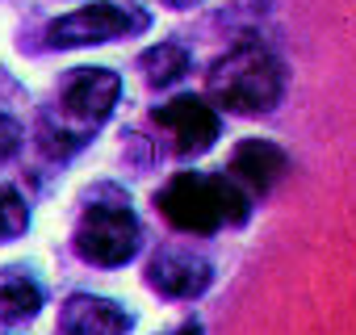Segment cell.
Segmentation results:
<instances>
[{
    "label": "cell",
    "instance_id": "4fadbf2b",
    "mask_svg": "<svg viewBox=\"0 0 356 335\" xmlns=\"http://www.w3.org/2000/svg\"><path fill=\"white\" fill-rule=\"evenodd\" d=\"M22 126L13 122V117H5V113H0V163H5V159H13L17 151H22Z\"/></svg>",
    "mask_w": 356,
    "mask_h": 335
},
{
    "label": "cell",
    "instance_id": "7a4b0ae2",
    "mask_svg": "<svg viewBox=\"0 0 356 335\" xmlns=\"http://www.w3.org/2000/svg\"><path fill=\"white\" fill-rule=\"evenodd\" d=\"M252 193L231 172H176L155 193V210L168 227L185 235H214L227 227H243L252 214Z\"/></svg>",
    "mask_w": 356,
    "mask_h": 335
},
{
    "label": "cell",
    "instance_id": "5bb4252c",
    "mask_svg": "<svg viewBox=\"0 0 356 335\" xmlns=\"http://www.w3.org/2000/svg\"><path fill=\"white\" fill-rule=\"evenodd\" d=\"M172 335H202V322H185V327H176Z\"/></svg>",
    "mask_w": 356,
    "mask_h": 335
},
{
    "label": "cell",
    "instance_id": "9c48e42d",
    "mask_svg": "<svg viewBox=\"0 0 356 335\" xmlns=\"http://www.w3.org/2000/svg\"><path fill=\"white\" fill-rule=\"evenodd\" d=\"M130 314L101 293H72L59 306V335H126Z\"/></svg>",
    "mask_w": 356,
    "mask_h": 335
},
{
    "label": "cell",
    "instance_id": "52a82bcc",
    "mask_svg": "<svg viewBox=\"0 0 356 335\" xmlns=\"http://www.w3.org/2000/svg\"><path fill=\"white\" fill-rule=\"evenodd\" d=\"M210 281H214V264L189 243H163L147 264V285L176 302L202 297L210 289Z\"/></svg>",
    "mask_w": 356,
    "mask_h": 335
},
{
    "label": "cell",
    "instance_id": "8fae6325",
    "mask_svg": "<svg viewBox=\"0 0 356 335\" xmlns=\"http://www.w3.org/2000/svg\"><path fill=\"white\" fill-rule=\"evenodd\" d=\"M189 67H193V55L181 42H155L138 55V72L151 88H172L176 80H185Z\"/></svg>",
    "mask_w": 356,
    "mask_h": 335
},
{
    "label": "cell",
    "instance_id": "7c38bea8",
    "mask_svg": "<svg viewBox=\"0 0 356 335\" xmlns=\"http://www.w3.org/2000/svg\"><path fill=\"white\" fill-rule=\"evenodd\" d=\"M26 227H30V202L13 185H5L0 189V243L26 235Z\"/></svg>",
    "mask_w": 356,
    "mask_h": 335
},
{
    "label": "cell",
    "instance_id": "3957f363",
    "mask_svg": "<svg viewBox=\"0 0 356 335\" xmlns=\"http://www.w3.org/2000/svg\"><path fill=\"white\" fill-rule=\"evenodd\" d=\"M206 97L235 113V117H260L273 113L285 97V72L273 51L260 42H239L235 51L218 55L206 72Z\"/></svg>",
    "mask_w": 356,
    "mask_h": 335
},
{
    "label": "cell",
    "instance_id": "277c9868",
    "mask_svg": "<svg viewBox=\"0 0 356 335\" xmlns=\"http://www.w3.org/2000/svg\"><path fill=\"white\" fill-rule=\"evenodd\" d=\"M72 247L84 264H97V268H122L126 260H134L143 247V227H138V214L130 210V197H122L109 185L88 193L72 231Z\"/></svg>",
    "mask_w": 356,
    "mask_h": 335
},
{
    "label": "cell",
    "instance_id": "30bf717a",
    "mask_svg": "<svg viewBox=\"0 0 356 335\" xmlns=\"http://www.w3.org/2000/svg\"><path fill=\"white\" fill-rule=\"evenodd\" d=\"M42 310V285L30 277V268H0V327H17L38 318Z\"/></svg>",
    "mask_w": 356,
    "mask_h": 335
},
{
    "label": "cell",
    "instance_id": "5b68a950",
    "mask_svg": "<svg viewBox=\"0 0 356 335\" xmlns=\"http://www.w3.org/2000/svg\"><path fill=\"white\" fill-rule=\"evenodd\" d=\"M151 26V17L134 5H113V0H97V5H80L76 13H63L59 22L47 26V42L55 51H72V47H101L113 38H130L143 34Z\"/></svg>",
    "mask_w": 356,
    "mask_h": 335
},
{
    "label": "cell",
    "instance_id": "6da1fadb",
    "mask_svg": "<svg viewBox=\"0 0 356 335\" xmlns=\"http://www.w3.org/2000/svg\"><path fill=\"white\" fill-rule=\"evenodd\" d=\"M122 97V76L113 67H72L55 88V101L38 117V147L51 159H67L109 122Z\"/></svg>",
    "mask_w": 356,
    "mask_h": 335
},
{
    "label": "cell",
    "instance_id": "ba28073f",
    "mask_svg": "<svg viewBox=\"0 0 356 335\" xmlns=\"http://www.w3.org/2000/svg\"><path fill=\"white\" fill-rule=\"evenodd\" d=\"M222 172H231L252 197H264V193L289 172V155H285V147H277V142H268V138H243V142L231 151V159H227Z\"/></svg>",
    "mask_w": 356,
    "mask_h": 335
},
{
    "label": "cell",
    "instance_id": "8992f818",
    "mask_svg": "<svg viewBox=\"0 0 356 335\" xmlns=\"http://www.w3.org/2000/svg\"><path fill=\"white\" fill-rule=\"evenodd\" d=\"M151 117H155V126L163 130L168 147H172L176 155H185V159L206 155V151L218 142V134H222V113H218V105H210V97H193V92L163 101Z\"/></svg>",
    "mask_w": 356,
    "mask_h": 335
}]
</instances>
